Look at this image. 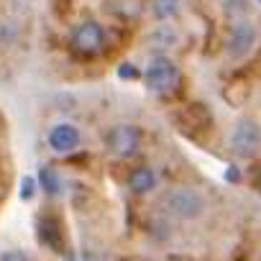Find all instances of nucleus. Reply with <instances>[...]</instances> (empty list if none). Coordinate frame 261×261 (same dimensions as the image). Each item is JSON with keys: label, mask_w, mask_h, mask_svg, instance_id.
<instances>
[{"label": "nucleus", "mask_w": 261, "mask_h": 261, "mask_svg": "<svg viewBox=\"0 0 261 261\" xmlns=\"http://www.w3.org/2000/svg\"><path fill=\"white\" fill-rule=\"evenodd\" d=\"M80 141H82V134H80V128L72 125V123H57V125H51V130H49V146H51V151H57V154H69V151H74V149L80 146Z\"/></svg>", "instance_id": "nucleus-7"}, {"label": "nucleus", "mask_w": 261, "mask_h": 261, "mask_svg": "<svg viewBox=\"0 0 261 261\" xmlns=\"http://www.w3.org/2000/svg\"><path fill=\"white\" fill-rule=\"evenodd\" d=\"M72 51L80 57H97L105 49V29L97 21H82L72 31Z\"/></svg>", "instance_id": "nucleus-5"}, {"label": "nucleus", "mask_w": 261, "mask_h": 261, "mask_svg": "<svg viewBox=\"0 0 261 261\" xmlns=\"http://www.w3.org/2000/svg\"><path fill=\"white\" fill-rule=\"evenodd\" d=\"M39 233H41V241L49 243L54 251L62 246V241H59V228H57V223H54L51 218H44V220L39 223Z\"/></svg>", "instance_id": "nucleus-10"}, {"label": "nucleus", "mask_w": 261, "mask_h": 261, "mask_svg": "<svg viewBox=\"0 0 261 261\" xmlns=\"http://www.w3.org/2000/svg\"><path fill=\"white\" fill-rule=\"evenodd\" d=\"M0 261H29L23 251H6V253H0Z\"/></svg>", "instance_id": "nucleus-14"}, {"label": "nucleus", "mask_w": 261, "mask_h": 261, "mask_svg": "<svg viewBox=\"0 0 261 261\" xmlns=\"http://www.w3.org/2000/svg\"><path fill=\"white\" fill-rule=\"evenodd\" d=\"M156 187V172L151 167H139L128 177V190L134 195H149Z\"/></svg>", "instance_id": "nucleus-8"}, {"label": "nucleus", "mask_w": 261, "mask_h": 261, "mask_svg": "<svg viewBox=\"0 0 261 261\" xmlns=\"http://www.w3.org/2000/svg\"><path fill=\"white\" fill-rule=\"evenodd\" d=\"M105 146L108 154L118 159H130L141 149V128L134 123H118L105 134Z\"/></svg>", "instance_id": "nucleus-3"}, {"label": "nucleus", "mask_w": 261, "mask_h": 261, "mask_svg": "<svg viewBox=\"0 0 261 261\" xmlns=\"http://www.w3.org/2000/svg\"><path fill=\"white\" fill-rule=\"evenodd\" d=\"M256 39H258V31L251 21L241 18L233 23L230 34H228V41H225V51L230 59H243L253 46H256Z\"/></svg>", "instance_id": "nucleus-6"}, {"label": "nucleus", "mask_w": 261, "mask_h": 261, "mask_svg": "<svg viewBox=\"0 0 261 261\" xmlns=\"http://www.w3.org/2000/svg\"><path fill=\"white\" fill-rule=\"evenodd\" d=\"M223 11L228 18H246V13L251 11V0H223Z\"/></svg>", "instance_id": "nucleus-11"}, {"label": "nucleus", "mask_w": 261, "mask_h": 261, "mask_svg": "<svg viewBox=\"0 0 261 261\" xmlns=\"http://www.w3.org/2000/svg\"><path fill=\"white\" fill-rule=\"evenodd\" d=\"M34 187H36V182H34L31 177H26V179L21 182V197H23V200H31V197H34Z\"/></svg>", "instance_id": "nucleus-13"}, {"label": "nucleus", "mask_w": 261, "mask_h": 261, "mask_svg": "<svg viewBox=\"0 0 261 261\" xmlns=\"http://www.w3.org/2000/svg\"><path fill=\"white\" fill-rule=\"evenodd\" d=\"M162 210L174 218V220H197L205 213V197L202 192H197L195 187H174L164 195L162 200Z\"/></svg>", "instance_id": "nucleus-1"}, {"label": "nucleus", "mask_w": 261, "mask_h": 261, "mask_svg": "<svg viewBox=\"0 0 261 261\" xmlns=\"http://www.w3.org/2000/svg\"><path fill=\"white\" fill-rule=\"evenodd\" d=\"M256 187H258V192H261V177H258V182H256Z\"/></svg>", "instance_id": "nucleus-15"}, {"label": "nucleus", "mask_w": 261, "mask_h": 261, "mask_svg": "<svg viewBox=\"0 0 261 261\" xmlns=\"http://www.w3.org/2000/svg\"><path fill=\"white\" fill-rule=\"evenodd\" d=\"M39 185L46 190V195H59V190H62L59 174H57L54 169H41V172H39Z\"/></svg>", "instance_id": "nucleus-12"}, {"label": "nucleus", "mask_w": 261, "mask_h": 261, "mask_svg": "<svg viewBox=\"0 0 261 261\" xmlns=\"http://www.w3.org/2000/svg\"><path fill=\"white\" fill-rule=\"evenodd\" d=\"M179 13V0H151V16L156 21H169Z\"/></svg>", "instance_id": "nucleus-9"}, {"label": "nucleus", "mask_w": 261, "mask_h": 261, "mask_svg": "<svg viewBox=\"0 0 261 261\" xmlns=\"http://www.w3.org/2000/svg\"><path fill=\"white\" fill-rule=\"evenodd\" d=\"M144 82L151 92L169 95L179 85V67L167 54H156V57H151V62L144 69Z\"/></svg>", "instance_id": "nucleus-2"}, {"label": "nucleus", "mask_w": 261, "mask_h": 261, "mask_svg": "<svg viewBox=\"0 0 261 261\" xmlns=\"http://www.w3.org/2000/svg\"><path fill=\"white\" fill-rule=\"evenodd\" d=\"M230 151L238 159H253L261 151V125L253 118H238L230 134Z\"/></svg>", "instance_id": "nucleus-4"}]
</instances>
